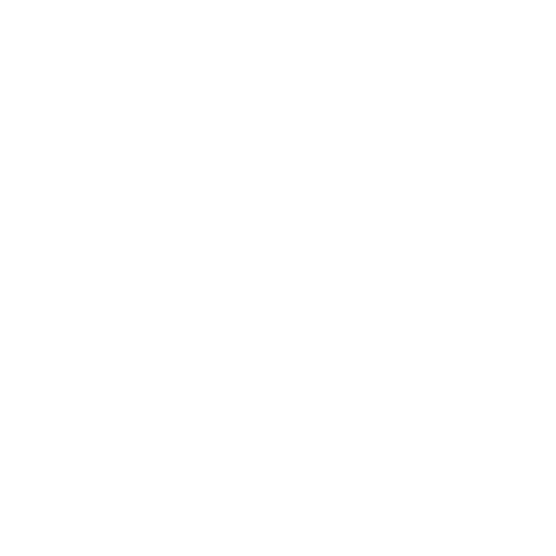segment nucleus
I'll return each mask as SVG.
<instances>
[]
</instances>
